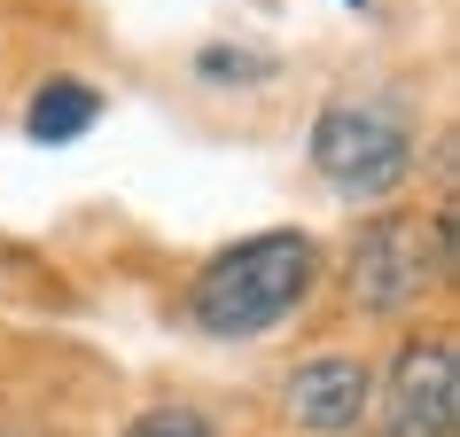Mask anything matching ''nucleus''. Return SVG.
I'll return each mask as SVG.
<instances>
[{
  "mask_svg": "<svg viewBox=\"0 0 460 437\" xmlns=\"http://www.w3.org/2000/svg\"><path fill=\"white\" fill-rule=\"evenodd\" d=\"M383 437H453L460 430V352L453 336H413L398 343L383 390H375Z\"/></svg>",
  "mask_w": 460,
  "mask_h": 437,
  "instance_id": "obj_4",
  "label": "nucleus"
},
{
  "mask_svg": "<svg viewBox=\"0 0 460 437\" xmlns=\"http://www.w3.org/2000/svg\"><path fill=\"white\" fill-rule=\"evenodd\" d=\"M343 8H367V0H343Z\"/></svg>",
  "mask_w": 460,
  "mask_h": 437,
  "instance_id": "obj_10",
  "label": "nucleus"
},
{
  "mask_svg": "<svg viewBox=\"0 0 460 437\" xmlns=\"http://www.w3.org/2000/svg\"><path fill=\"white\" fill-rule=\"evenodd\" d=\"M320 281V250L313 235L296 227H273V235H250V243L218 250L211 266L188 281V320L211 343H250L281 328L289 313H305V297Z\"/></svg>",
  "mask_w": 460,
  "mask_h": 437,
  "instance_id": "obj_1",
  "label": "nucleus"
},
{
  "mask_svg": "<svg viewBox=\"0 0 460 437\" xmlns=\"http://www.w3.org/2000/svg\"><path fill=\"white\" fill-rule=\"evenodd\" d=\"M94 125H102V94L86 86V78H40V86H31L24 133L40 148H71V141H86Z\"/></svg>",
  "mask_w": 460,
  "mask_h": 437,
  "instance_id": "obj_6",
  "label": "nucleus"
},
{
  "mask_svg": "<svg viewBox=\"0 0 460 437\" xmlns=\"http://www.w3.org/2000/svg\"><path fill=\"white\" fill-rule=\"evenodd\" d=\"M125 437H218V430H211L195 406H148V414L125 422Z\"/></svg>",
  "mask_w": 460,
  "mask_h": 437,
  "instance_id": "obj_8",
  "label": "nucleus"
},
{
  "mask_svg": "<svg viewBox=\"0 0 460 437\" xmlns=\"http://www.w3.org/2000/svg\"><path fill=\"white\" fill-rule=\"evenodd\" d=\"M281 406H289L296 430H313V437H351L375 414V375L351 352H320V360H305L281 383Z\"/></svg>",
  "mask_w": 460,
  "mask_h": 437,
  "instance_id": "obj_5",
  "label": "nucleus"
},
{
  "mask_svg": "<svg viewBox=\"0 0 460 437\" xmlns=\"http://www.w3.org/2000/svg\"><path fill=\"white\" fill-rule=\"evenodd\" d=\"M0 437H40V430H0Z\"/></svg>",
  "mask_w": 460,
  "mask_h": 437,
  "instance_id": "obj_9",
  "label": "nucleus"
},
{
  "mask_svg": "<svg viewBox=\"0 0 460 437\" xmlns=\"http://www.w3.org/2000/svg\"><path fill=\"white\" fill-rule=\"evenodd\" d=\"M305 156H313V172L343 195V203H383V195H398L413 180L421 133H413V118L398 110V102L359 94V102H328V110L313 118Z\"/></svg>",
  "mask_w": 460,
  "mask_h": 437,
  "instance_id": "obj_3",
  "label": "nucleus"
},
{
  "mask_svg": "<svg viewBox=\"0 0 460 437\" xmlns=\"http://www.w3.org/2000/svg\"><path fill=\"white\" fill-rule=\"evenodd\" d=\"M195 71L211 78V86H258V78H273V55H250V48H203V55H195Z\"/></svg>",
  "mask_w": 460,
  "mask_h": 437,
  "instance_id": "obj_7",
  "label": "nucleus"
},
{
  "mask_svg": "<svg viewBox=\"0 0 460 437\" xmlns=\"http://www.w3.org/2000/svg\"><path fill=\"white\" fill-rule=\"evenodd\" d=\"M453 281V211H375L351 235L343 258V297L375 320L413 313L421 297Z\"/></svg>",
  "mask_w": 460,
  "mask_h": 437,
  "instance_id": "obj_2",
  "label": "nucleus"
}]
</instances>
